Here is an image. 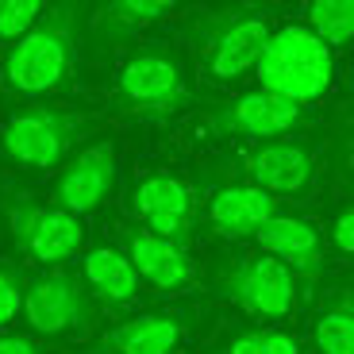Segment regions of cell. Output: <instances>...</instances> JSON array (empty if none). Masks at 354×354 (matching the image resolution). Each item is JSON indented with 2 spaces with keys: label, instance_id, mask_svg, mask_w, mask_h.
<instances>
[{
  "label": "cell",
  "instance_id": "obj_13",
  "mask_svg": "<svg viewBox=\"0 0 354 354\" xmlns=\"http://www.w3.org/2000/svg\"><path fill=\"white\" fill-rule=\"evenodd\" d=\"M277 216V196H270L258 185H227L208 204V223L227 239H247L258 235L262 223Z\"/></svg>",
  "mask_w": 354,
  "mask_h": 354
},
{
  "label": "cell",
  "instance_id": "obj_22",
  "mask_svg": "<svg viewBox=\"0 0 354 354\" xmlns=\"http://www.w3.org/2000/svg\"><path fill=\"white\" fill-rule=\"evenodd\" d=\"M223 354H301V343L285 331H243Z\"/></svg>",
  "mask_w": 354,
  "mask_h": 354
},
{
  "label": "cell",
  "instance_id": "obj_7",
  "mask_svg": "<svg viewBox=\"0 0 354 354\" xmlns=\"http://www.w3.org/2000/svg\"><path fill=\"white\" fill-rule=\"evenodd\" d=\"M8 227H12L16 247L43 266H62L85 243V231H81L77 216L62 212V208L24 201V196L8 201Z\"/></svg>",
  "mask_w": 354,
  "mask_h": 354
},
{
  "label": "cell",
  "instance_id": "obj_20",
  "mask_svg": "<svg viewBox=\"0 0 354 354\" xmlns=\"http://www.w3.org/2000/svg\"><path fill=\"white\" fill-rule=\"evenodd\" d=\"M308 27L312 35L328 46L354 43V0H316L308 4Z\"/></svg>",
  "mask_w": 354,
  "mask_h": 354
},
{
  "label": "cell",
  "instance_id": "obj_10",
  "mask_svg": "<svg viewBox=\"0 0 354 354\" xmlns=\"http://www.w3.org/2000/svg\"><path fill=\"white\" fill-rule=\"evenodd\" d=\"M115 185V147L112 142H93L54 181V208L70 216H85L104 204V196Z\"/></svg>",
  "mask_w": 354,
  "mask_h": 354
},
{
  "label": "cell",
  "instance_id": "obj_18",
  "mask_svg": "<svg viewBox=\"0 0 354 354\" xmlns=\"http://www.w3.org/2000/svg\"><path fill=\"white\" fill-rule=\"evenodd\" d=\"M131 208L142 216V220H189L193 212V193L181 177L174 174H151L135 189V201Z\"/></svg>",
  "mask_w": 354,
  "mask_h": 354
},
{
  "label": "cell",
  "instance_id": "obj_12",
  "mask_svg": "<svg viewBox=\"0 0 354 354\" xmlns=\"http://www.w3.org/2000/svg\"><path fill=\"white\" fill-rule=\"evenodd\" d=\"M262 254L277 258L301 277H319L324 270V243H319V231L308 220H297V216H274L270 223H262V231L254 235Z\"/></svg>",
  "mask_w": 354,
  "mask_h": 354
},
{
  "label": "cell",
  "instance_id": "obj_17",
  "mask_svg": "<svg viewBox=\"0 0 354 354\" xmlns=\"http://www.w3.org/2000/svg\"><path fill=\"white\" fill-rule=\"evenodd\" d=\"M174 12V4L166 0H115V4H100L97 16H93V31L97 39H108V43H124L135 31L158 24Z\"/></svg>",
  "mask_w": 354,
  "mask_h": 354
},
{
  "label": "cell",
  "instance_id": "obj_8",
  "mask_svg": "<svg viewBox=\"0 0 354 354\" xmlns=\"http://www.w3.org/2000/svg\"><path fill=\"white\" fill-rule=\"evenodd\" d=\"M301 124H304V108L285 97H274L266 88L239 93V97L223 100L208 112V131L212 135H243V139H258V142L289 135Z\"/></svg>",
  "mask_w": 354,
  "mask_h": 354
},
{
  "label": "cell",
  "instance_id": "obj_15",
  "mask_svg": "<svg viewBox=\"0 0 354 354\" xmlns=\"http://www.w3.org/2000/svg\"><path fill=\"white\" fill-rule=\"evenodd\" d=\"M181 335H185V319L174 312H154L112 328L100 339V346L108 354H169L181 343Z\"/></svg>",
  "mask_w": 354,
  "mask_h": 354
},
{
  "label": "cell",
  "instance_id": "obj_24",
  "mask_svg": "<svg viewBox=\"0 0 354 354\" xmlns=\"http://www.w3.org/2000/svg\"><path fill=\"white\" fill-rule=\"evenodd\" d=\"M331 239H335V247L343 250V254H354V204L339 212L335 227H331Z\"/></svg>",
  "mask_w": 354,
  "mask_h": 354
},
{
  "label": "cell",
  "instance_id": "obj_11",
  "mask_svg": "<svg viewBox=\"0 0 354 354\" xmlns=\"http://www.w3.org/2000/svg\"><path fill=\"white\" fill-rule=\"evenodd\" d=\"M247 174L258 189L266 193H304L316 174V162H312V151L297 139H270L258 142L254 151L247 154Z\"/></svg>",
  "mask_w": 354,
  "mask_h": 354
},
{
  "label": "cell",
  "instance_id": "obj_3",
  "mask_svg": "<svg viewBox=\"0 0 354 354\" xmlns=\"http://www.w3.org/2000/svg\"><path fill=\"white\" fill-rule=\"evenodd\" d=\"M331 70H335L331 66V46L312 35V27H281V31H274L262 62H258V77H262L266 93L285 97L301 108L328 93Z\"/></svg>",
  "mask_w": 354,
  "mask_h": 354
},
{
  "label": "cell",
  "instance_id": "obj_9",
  "mask_svg": "<svg viewBox=\"0 0 354 354\" xmlns=\"http://www.w3.org/2000/svg\"><path fill=\"white\" fill-rule=\"evenodd\" d=\"M24 316L31 331L39 335H66V331H85L93 324V297L85 281L54 270L27 285Z\"/></svg>",
  "mask_w": 354,
  "mask_h": 354
},
{
  "label": "cell",
  "instance_id": "obj_1",
  "mask_svg": "<svg viewBox=\"0 0 354 354\" xmlns=\"http://www.w3.org/2000/svg\"><path fill=\"white\" fill-rule=\"evenodd\" d=\"M274 31L258 8H208L189 24V54L204 81L231 85L258 70Z\"/></svg>",
  "mask_w": 354,
  "mask_h": 354
},
{
  "label": "cell",
  "instance_id": "obj_2",
  "mask_svg": "<svg viewBox=\"0 0 354 354\" xmlns=\"http://www.w3.org/2000/svg\"><path fill=\"white\" fill-rule=\"evenodd\" d=\"M77 54H81L77 8L58 4V8H46L35 31L24 35L4 54L0 81L16 97H43V93H54L73 77Z\"/></svg>",
  "mask_w": 354,
  "mask_h": 354
},
{
  "label": "cell",
  "instance_id": "obj_23",
  "mask_svg": "<svg viewBox=\"0 0 354 354\" xmlns=\"http://www.w3.org/2000/svg\"><path fill=\"white\" fill-rule=\"evenodd\" d=\"M24 297H27L24 277H19L12 266H0V328L16 319V312L24 308Z\"/></svg>",
  "mask_w": 354,
  "mask_h": 354
},
{
  "label": "cell",
  "instance_id": "obj_19",
  "mask_svg": "<svg viewBox=\"0 0 354 354\" xmlns=\"http://www.w3.org/2000/svg\"><path fill=\"white\" fill-rule=\"evenodd\" d=\"M312 339H316L319 354H354V289L335 292L324 304Z\"/></svg>",
  "mask_w": 354,
  "mask_h": 354
},
{
  "label": "cell",
  "instance_id": "obj_25",
  "mask_svg": "<svg viewBox=\"0 0 354 354\" xmlns=\"http://www.w3.org/2000/svg\"><path fill=\"white\" fill-rule=\"evenodd\" d=\"M0 354H39V346L24 335H0Z\"/></svg>",
  "mask_w": 354,
  "mask_h": 354
},
{
  "label": "cell",
  "instance_id": "obj_4",
  "mask_svg": "<svg viewBox=\"0 0 354 354\" xmlns=\"http://www.w3.org/2000/svg\"><path fill=\"white\" fill-rule=\"evenodd\" d=\"M115 100L124 112L162 124L193 104V88L181 73V62L166 46H142L127 58L115 77Z\"/></svg>",
  "mask_w": 354,
  "mask_h": 354
},
{
  "label": "cell",
  "instance_id": "obj_5",
  "mask_svg": "<svg viewBox=\"0 0 354 354\" xmlns=\"http://www.w3.org/2000/svg\"><path fill=\"white\" fill-rule=\"evenodd\" d=\"M216 292L254 319H285L297 312V274L270 254H243L216 270Z\"/></svg>",
  "mask_w": 354,
  "mask_h": 354
},
{
  "label": "cell",
  "instance_id": "obj_6",
  "mask_svg": "<svg viewBox=\"0 0 354 354\" xmlns=\"http://www.w3.org/2000/svg\"><path fill=\"white\" fill-rule=\"evenodd\" d=\"M88 127V115L70 108L27 104L4 124V154L24 169H54Z\"/></svg>",
  "mask_w": 354,
  "mask_h": 354
},
{
  "label": "cell",
  "instance_id": "obj_26",
  "mask_svg": "<svg viewBox=\"0 0 354 354\" xmlns=\"http://www.w3.org/2000/svg\"><path fill=\"white\" fill-rule=\"evenodd\" d=\"M346 158H351V169H354V135H351V142H346Z\"/></svg>",
  "mask_w": 354,
  "mask_h": 354
},
{
  "label": "cell",
  "instance_id": "obj_21",
  "mask_svg": "<svg viewBox=\"0 0 354 354\" xmlns=\"http://www.w3.org/2000/svg\"><path fill=\"white\" fill-rule=\"evenodd\" d=\"M43 16L46 4H39V0H0V39L16 46L24 35L35 31Z\"/></svg>",
  "mask_w": 354,
  "mask_h": 354
},
{
  "label": "cell",
  "instance_id": "obj_14",
  "mask_svg": "<svg viewBox=\"0 0 354 354\" xmlns=\"http://www.w3.org/2000/svg\"><path fill=\"white\" fill-rule=\"evenodd\" d=\"M127 258L139 270V277L154 285V289H185L193 281V262L185 258V247H174L169 239H158L151 231H127Z\"/></svg>",
  "mask_w": 354,
  "mask_h": 354
},
{
  "label": "cell",
  "instance_id": "obj_16",
  "mask_svg": "<svg viewBox=\"0 0 354 354\" xmlns=\"http://www.w3.org/2000/svg\"><path fill=\"white\" fill-rule=\"evenodd\" d=\"M81 274H85L88 292L104 304H127L139 292V270L131 266V258L124 250L115 247H93L85 254Z\"/></svg>",
  "mask_w": 354,
  "mask_h": 354
}]
</instances>
